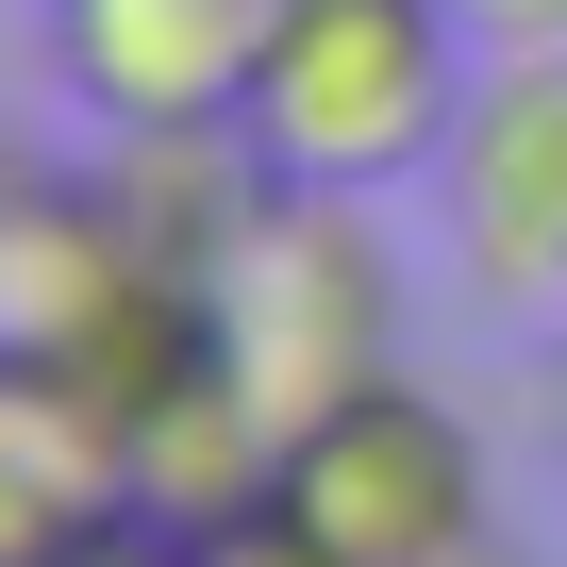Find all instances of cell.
<instances>
[{
    "instance_id": "obj_1",
    "label": "cell",
    "mask_w": 567,
    "mask_h": 567,
    "mask_svg": "<svg viewBox=\"0 0 567 567\" xmlns=\"http://www.w3.org/2000/svg\"><path fill=\"white\" fill-rule=\"evenodd\" d=\"M467 84H484V34L451 0H284L267 84H250V151H267V184L384 200V184H434Z\"/></svg>"
},
{
    "instance_id": "obj_2",
    "label": "cell",
    "mask_w": 567,
    "mask_h": 567,
    "mask_svg": "<svg viewBox=\"0 0 567 567\" xmlns=\"http://www.w3.org/2000/svg\"><path fill=\"white\" fill-rule=\"evenodd\" d=\"M200 318H217V368L301 434V417H334V401H368V384L401 368V267H384L368 200L267 184L250 234H234L217 284H200Z\"/></svg>"
},
{
    "instance_id": "obj_3",
    "label": "cell",
    "mask_w": 567,
    "mask_h": 567,
    "mask_svg": "<svg viewBox=\"0 0 567 567\" xmlns=\"http://www.w3.org/2000/svg\"><path fill=\"white\" fill-rule=\"evenodd\" d=\"M284 517L334 534L351 567H467L484 550V434L434 401V384H368L334 417L284 434Z\"/></svg>"
},
{
    "instance_id": "obj_4",
    "label": "cell",
    "mask_w": 567,
    "mask_h": 567,
    "mask_svg": "<svg viewBox=\"0 0 567 567\" xmlns=\"http://www.w3.org/2000/svg\"><path fill=\"white\" fill-rule=\"evenodd\" d=\"M434 234L484 318H567V51H484L434 151Z\"/></svg>"
},
{
    "instance_id": "obj_5",
    "label": "cell",
    "mask_w": 567,
    "mask_h": 567,
    "mask_svg": "<svg viewBox=\"0 0 567 567\" xmlns=\"http://www.w3.org/2000/svg\"><path fill=\"white\" fill-rule=\"evenodd\" d=\"M284 0H51V84L101 134H250Z\"/></svg>"
},
{
    "instance_id": "obj_6",
    "label": "cell",
    "mask_w": 567,
    "mask_h": 567,
    "mask_svg": "<svg viewBox=\"0 0 567 567\" xmlns=\"http://www.w3.org/2000/svg\"><path fill=\"white\" fill-rule=\"evenodd\" d=\"M284 501V417L200 351L134 434H117V517H151L167 550H200V534H234V517H267Z\"/></svg>"
},
{
    "instance_id": "obj_7",
    "label": "cell",
    "mask_w": 567,
    "mask_h": 567,
    "mask_svg": "<svg viewBox=\"0 0 567 567\" xmlns=\"http://www.w3.org/2000/svg\"><path fill=\"white\" fill-rule=\"evenodd\" d=\"M184 567H351V550H334V534H301V517L267 501V517H234V534H200Z\"/></svg>"
},
{
    "instance_id": "obj_8",
    "label": "cell",
    "mask_w": 567,
    "mask_h": 567,
    "mask_svg": "<svg viewBox=\"0 0 567 567\" xmlns=\"http://www.w3.org/2000/svg\"><path fill=\"white\" fill-rule=\"evenodd\" d=\"M484 51H567V0H451Z\"/></svg>"
},
{
    "instance_id": "obj_9",
    "label": "cell",
    "mask_w": 567,
    "mask_h": 567,
    "mask_svg": "<svg viewBox=\"0 0 567 567\" xmlns=\"http://www.w3.org/2000/svg\"><path fill=\"white\" fill-rule=\"evenodd\" d=\"M18 234H34V167H0V318H18Z\"/></svg>"
},
{
    "instance_id": "obj_10",
    "label": "cell",
    "mask_w": 567,
    "mask_h": 567,
    "mask_svg": "<svg viewBox=\"0 0 567 567\" xmlns=\"http://www.w3.org/2000/svg\"><path fill=\"white\" fill-rule=\"evenodd\" d=\"M550 451H567V318H550Z\"/></svg>"
},
{
    "instance_id": "obj_11",
    "label": "cell",
    "mask_w": 567,
    "mask_h": 567,
    "mask_svg": "<svg viewBox=\"0 0 567 567\" xmlns=\"http://www.w3.org/2000/svg\"><path fill=\"white\" fill-rule=\"evenodd\" d=\"M467 567H517V550H467Z\"/></svg>"
}]
</instances>
